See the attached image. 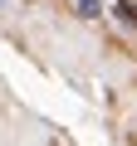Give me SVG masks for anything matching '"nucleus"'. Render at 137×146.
I'll list each match as a JSON object with an SVG mask.
<instances>
[{"mask_svg":"<svg viewBox=\"0 0 137 146\" xmlns=\"http://www.w3.org/2000/svg\"><path fill=\"white\" fill-rule=\"evenodd\" d=\"M10 5H15V0H0V15H5V10H10Z\"/></svg>","mask_w":137,"mask_h":146,"instance_id":"obj_2","label":"nucleus"},{"mask_svg":"<svg viewBox=\"0 0 137 146\" xmlns=\"http://www.w3.org/2000/svg\"><path fill=\"white\" fill-rule=\"evenodd\" d=\"M74 15L79 20H103V0H74Z\"/></svg>","mask_w":137,"mask_h":146,"instance_id":"obj_1","label":"nucleus"}]
</instances>
